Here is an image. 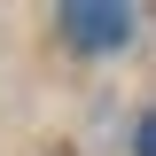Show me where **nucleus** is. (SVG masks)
<instances>
[{
	"mask_svg": "<svg viewBox=\"0 0 156 156\" xmlns=\"http://www.w3.org/2000/svg\"><path fill=\"white\" fill-rule=\"evenodd\" d=\"M133 8H62V39H70L78 55H117L125 39H133Z\"/></svg>",
	"mask_w": 156,
	"mask_h": 156,
	"instance_id": "obj_1",
	"label": "nucleus"
}]
</instances>
